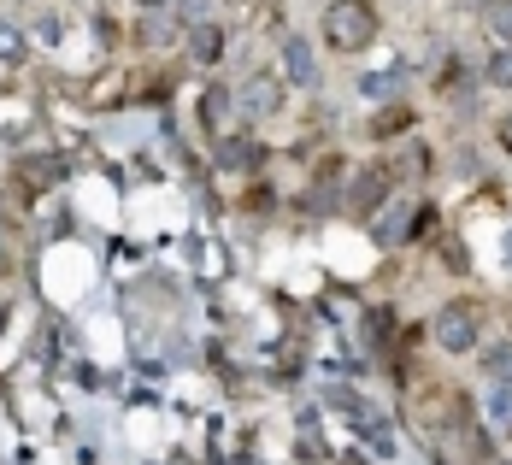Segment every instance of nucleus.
<instances>
[{"mask_svg": "<svg viewBox=\"0 0 512 465\" xmlns=\"http://www.w3.org/2000/svg\"><path fill=\"white\" fill-rule=\"evenodd\" d=\"M377 30H383V18H377L371 0H330L324 18H318V36H324L330 53H365L377 42Z\"/></svg>", "mask_w": 512, "mask_h": 465, "instance_id": "nucleus-1", "label": "nucleus"}, {"mask_svg": "<svg viewBox=\"0 0 512 465\" xmlns=\"http://www.w3.org/2000/svg\"><path fill=\"white\" fill-rule=\"evenodd\" d=\"M436 348L442 354H471L477 342H483V312L471 307V301H448V307L436 312Z\"/></svg>", "mask_w": 512, "mask_h": 465, "instance_id": "nucleus-2", "label": "nucleus"}, {"mask_svg": "<svg viewBox=\"0 0 512 465\" xmlns=\"http://www.w3.org/2000/svg\"><path fill=\"white\" fill-rule=\"evenodd\" d=\"M236 112H242V118H271V112H283V83H277V77H248V83H242V95H236Z\"/></svg>", "mask_w": 512, "mask_h": 465, "instance_id": "nucleus-3", "label": "nucleus"}, {"mask_svg": "<svg viewBox=\"0 0 512 465\" xmlns=\"http://www.w3.org/2000/svg\"><path fill=\"white\" fill-rule=\"evenodd\" d=\"M283 77L295 89H312L318 83V48H312L307 36H283Z\"/></svg>", "mask_w": 512, "mask_h": 465, "instance_id": "nucleus-4", "label": "nucleus"}, {"mask_svg": "<svg viewBox=\"0 0 512 465\" xmlns=\"http://www.w3.org/2000/svg\"><path fill=\"white\" fill-rule=\"evenodd\" d=\"M189 59H195V65H218V59H224V30H218V24H189Z\"/></svg>", "mask_w": 512, "mask_h": 465, "instance_id": "nucleus-5", "label": "nucleus"}, {"mask_svg": "<svg viewBox=\"0 0 512 465\" xmlns=\"http://www.w3.org/2000/svg\"><path fill=\"white\" fill-rule=\"evenodd\" d=\"M259 142L254 136H218V165H230V171H254L259 165Z\"/></svg>", "mask_w": 512, "mask_h": 465, "instance_id": "nucleus-6", "label": "nucleus"}, {"mask_svg": "<svg viewBox=\"0 0 512 465\" xmlns=\"http://www.w3.org/2000/svg\"><path fill=\"white\" fill-rule=\"evenodd\" d=\"M354 418H359L354 430L365 436V442H371V448H377V454H395V430H389V418H383V413H371L365 401L354 407Z\"/></svg>", "mask_w": 512, "mask_h": 465, "instance_id": "nucleus-7", "label": "nucleus"}, {"mask_svg": "<svg viewBox=\"0 0 512 465\" xmlns=\"http://www.w3.org/2000/svg\"><path fill=\"white\" fill-rule=\"evenodd\" d=\"M383 201H389V177H383V171H359L354 201H348V207H354L359 218H365V212H371V207H383Z\"/></svg>", "mask_w": 512, "mask_h": 465, "instance_id": "nucleus-8", "label": "nucleus"}, {"mask_svg": "<svg viewBox=\"0 0 512 465\" xmlns=\"http://www.w3.org/2000/svg\"><path fill=\"white\" fill-rule=\"evenodd\" d=\"M412 218H418V212H412L407 201H395V207H389L383 218H377V242H389V248H395V242H407Z\"/></svg>", "mask_w": 512, "mask_h": 465, "instance_id": "nucleus-9", "label": "nucleus"}, {"mask_svg": "<svg viewBox=\"0 0 512 465\" xmlns=\"http://www.w3.org/2000/svg\"><path fill=\"white\" fill-rule=\"evenodd\" d=\"M24 59H30L24 30H18V24H0V65H24Z\"/></svg>", "mask_w": 512, "mask_h": 465, "instance_id": "nucleus-10", "label": "nucleus"}, {"mask_svg": "<svg viewBox=\"0 0 512 465\" xmlns=\"http://www.w3.org/2000/svg\"><path fill=\"white\" fill-rule=\"evenodd\" d=\"M483 24H489L495 42H512V0H489L483 6Z\"/></svg>", "mask_w": 512, "mask_h": 465, "instance_id": "nucleus-11", "label": "nucleus"}, {"mask_svg": "<svg viewBox=\"0 0 512 465\" xmlns=\"http://www.w3.org/2000/svg\"><path fill=\"white\" fill-rule=\"evenodd\" d=\"M18 177H24V183H59V177H65V165H59V159H24V165H18Z\"/></svg>", "mask_w": 512, "mask_h": 465, "instance_id": "nucleus-12", "label": "nucleus"}, {"mask_svg": "<svg viewBox=\"0 0 512 465\" xmlns=\"http://www.w3.org/2000/svg\"><path fill=\"white\" fill-rule=\"evenodd\" d=\"M483 71H489V83H495V89H512V42H501V48L489 53V65H483Z\"/></svg>", "mask_w": 512, "mask_h": 465, "instance_id": "nucleus-13", "label": "nucleus"}, {"mask_svg": "<svg viewBox=\"0 0 512 465\" xmlns=\"http://www.w3.org/2000/svg\"><path fill=\"white\" fill-rule=\"evenodd\" d=\"M230 101H236V95H230V89H206V124H212V130H224V118H230Z\"/></svg>", "mask_w": 512, "mask_h": 465, "instance_id": "nucleus-14", "label": "nucleus"}, {"mask_svg": "<svg viewBox=\"0 0 512 465\" xmlns=\"http://www.w3.org/2000/svg\"><path fill=\"white\" fill-rule=\"evenodd\" d=\"M395 89H401V77H365L359 83V95H371V101H389Z\"/></svg>", "mask_w": 512, "mask_h": 465, "instance_id": "nucleus-15", "label": "nucleus"}, {"mask_svg": "<svg viewBox=\"0 0 512 465\" xmlns=\"http://www.w3.org/2000/svg\"><path fill=\"white\" fill-rule=\"evenodd\" d=\"M489 377L512 383V342H507V348H489Z\"/></svg>", "mask_w": 512, "mask_h": 465, "instance_id": "nucleus-16", "label": "nucleus"}, {"mask_svg": "<svg viewBox=\"0 0 512 465\" xmlns=\"http://www.w3.org/2000/svg\"><path fill=\"white\" fill-rule=\"evenodd\" d=\"M495 136H501V148H507V154H512V112H507V118H501V130H495Z\"/></svg>", "mask_w": 512, "mask_h": 465, "instance_id": "nucleus-17", "label": "nucleus"}, {"mask_svg": "<svg viewBox=\"0 0 512 465\" xmlns=\"http://www.w3.org/2000/svg\"><path fill=\"white\" fill-rule=\"evenodd\" d=\"M142 6H148V12H165V6H177V0H142Z\"/></svg>", "mask_w": 512, "mask_h": 465, "instance_id": "nucleus-18", "label": "nucleus"}, {"mask_svg": "<svg viewBox=\"0 0 512 465\" xmlns=\"http://www.w3.org/2000/svg\"><path fill=\"white\" fill-rule=\"evenodd\" d=\"M507 418H512V389H507Z\"/></svg>", "mask_w": 512, "mask_h": 465, "instance_id": "nucleus-19", "label": "nucleus"}, {"mask_svg": "<svg viewBox=\"0 0 512 465\" xmlns=\"http://www.w3.org/2000/svg\"><path fill=\"white\" fill-rule=\"evenodd\" d=\"M0 324H6V307H0Z\"/></svg>", "mask_w": 512, "mask_h": 465, "instance_id": "nucleus-20", "label": "nucleus"}, {"mask_svg": "<svg viewBox=\"0 0 512 465\" xmlns=\"http://www.w3.org/2000/svg\"><path fill=\"white\" fill-rule=\"evenodd\" d=\"M477 6H489V0H477Z\"/></svg>", "mask_w": 512, "mask_h": 465, "instance_id": "nucleus-21", "label": "nucleus"}]
</instances>
